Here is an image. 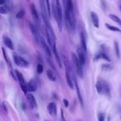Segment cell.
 I'll return each instance as SVG.
<instances>
[{
    "label": "cell",
    "mask_w": 121,
    "mask_h": 121,
    "mask_svg": "<svg viewBox=\"0 0 121 121\" xmlns=\"http://www.w3.org/2000/svg\"><path fill=\"white\" fill-rule=\"evenodd\" d=\"M65 5V20L66 25L69 31H74L76 25V19L75 15L74 6L72 0H66Z\"/></svg>",
    "instance_id": "6da1fadb"
},
{
    "label": "cell",
    "mask_w": 121,
    "mask_h": 121,
    "mask_svg": "<svg viewBox=\"0 0 121 121\" xmlns=\"http://www.w3.org/2000/svg\"><path fill=\"white\" fill-rule=\"evenodd\" d=\"M96 91L99 95H104L110 97V87L109 83L103 79H99L95 84Z\"/></svg>",
    "instance_id": "7a4b0ae2"
},
{
    "label": "cell",
    "mask_w": 121,
    "mask_h": 121,
    "mask_svg": "<svg viewBox=\"0 0 121 121\" xmlns=\"http://www.w3.org/2000/svg\"><path fill=\"white\" fill-rule=\"evenodd\" d=\"M56 1V11L54 13V17L56 21L57 26L60 31L62 30L63 27V18H62V9H61V5H60V0H55Z\"/></svg>",
    "instance_id": "3957f363"
},
{
    "label": "cell",
    "mask_w": 121,
    "mask_h": 121,
    "mask_svg": "<svg viewBox=\"0 0 121 121\" xmlns=\"http://www.w3.org/2000/svg\"><path fill=\"white\" fill-rule=\"evenodd\" d=\"M14 72H15L16 76H17V80L18 81L19 84H20L21 89H22V91H23L24 94L27 95V92H28L29 91H28V86H27V82H26L25 79H24L23 76H22V73H21L20 71H17V70L14 71Z\"/></svg>",
    "instance_id": "277c9868"
},
{
    "label": "cell",
    "mask_w": 121,
    "mask_h": 121,
    "mask_svg": "<svg viewBox=\"0 0 121 121\" xmlns=\"http://www.w3.org/2000/svg\"><path fill=\"white\" fill-rule=\"evenodd\" d=\"M72 60H73V63H74V66L76 67V71L77 75L80 76L81 78H83L84 76V71H83V65L81 63V61L79 60L77 55L72 53Z\"/></svg>",
    "instance_id": "5b68a950"
},
{
    "label": "cell",
    "mask_w": 121,
    "mask_h": 121,
    "mask_svg": "<svg viewBox=\"0 0 121 121\" xmlns=\"http://www.w3.org/2000/svg\"><path fill=\"white\" fill-rule=\"evenodd\" d=\"M13 60H14L15 64L17 65V66H19V67H27L29 65L28 61H27V60H25L23 57L17 55V54H14Z\"/></svg>",
    "instance_id": "8992f818"
},
{
    "label": "cell",
    "mask_w": 121,
    "mask_h": 121,
    "mask_svg": "<svg viewBox=\"0 0 121 121\" xmlns=\"http://www.w3.org/2000/svg\"><path fill=\"white\" fill-rule=\"evenodd\" d=\"M38 42L40 43L41 47H42V49L44 50L45 53L47 55V56L51 58V57H52V52H51V49H50V47H49V46L47 44V42H46V40L42 37V36H40V38H39Z\"/></svg>",
    "instance_id": "52a82bcc"
},
{
    "label": "cell",
    "mask_w": 121,
    "mask_h": 121,
    "mask_svg": "<svg viewBox=\"0 0 121 121\" xmlns=\"http://www.w3.org/2000/svg\"><path fill=\"white\" fill-rule=\"evenodd\" d=\"M99 59H103V60H105L106 61L109 62L110 61V58L108 56L107 53H106L105 50L104 49H102L100 52H99L98 53H96V55L95 56V58H94V60H98Z\"/></svg>",
    "instance_id": "ba28073f"
},
{
    "label": "cell",
    "mask_w": 121,
    "mask_h": 121,
    "mask_svg": "<svg viewBox=\"0 0 121 121\" xmlns=\"http://www.w3.org/2000/svg\"><path fill=\"white\" fill-rule=\"evenodd\" d=\"M86 52H85L81 47L77 48V56H78V58H79V60L81 61V63L83 66H85L86 61Z\"/></svg>",
    "instance_id": "9c48e42d"
},
{
    "label": "cell",
    "mask_w": 121,
    "mask_h": 121,
    "mask_svg": "<svg viewBox=\"0 0 121 121\" xmlns=\"http://www.w3.org/2000/svg\"><path fill=\"white\" fill-rule=\"evenodd\" d=\"M30 9H31V13H32V17H33L34 21H35L37 23H39V22H40V15H39L37 9H36V6L34 5L33 4H31Z\"/></svg>",
    "instance_id": "30bf717a"
},
{
    "label": "cell",
    "mask_w": 121,
    "mask_h": 121,
    "mask_svg": "<svg viewBox=\"0 0 121 121\" xmlns=\"http://www.w3.org/2000/svg\"><path fill=\"white\" fill-rule=\"evenodd\" d=\"M74 78V82H75V88H76V94H77V97H78V99H79L80 103H81V106H84V101H83V98H82V95H81V90H80V87L78 86V83H77V80H76V75H74L73 76Z\"/></svg>",
    "instance_id": "8fae6325"
},
{
    "label": "cell",
    "mask_w": 121,
    "mask_h": 121,
    "mask_svg": "<svg viewBox=\"0 0 121 121\" xmlns=\"http://www.w3.org/2000/svg\"><path fill=\"white\" fill-rule=\"evenodd\" d=\"M47 111H48L49 114L52 117H55L57 114V108L56 104L54 102H50L47 104Z\"/></svg>",
    "instance_id": "7c38bea8"
},
{
    "label": "cell",
    "mask_w": 121,
    "mask_h": 121,
    "mask_svg": "<svg viewBox=\"0 0 121 121\" xmlns=\"http://www.w3.org/2000/svg\"><path fill=\"white\" fill-rule=\"evenodd\" d=\"M27 99L28 101V104L32 109H37V99H36L35 96L32 94H27Z\"/></svg>",
    "instance_id": "4fadbf2b"
},
{
    "label": "cell",
    "mask_w": 121,
    "mask_h": 121,
    "mask_svg": "<svg viewBox=\"0 0 121 121\" xmlns=\"http://www.w3.org/2000/svg\"><path fill=\"white\" fill-rule=\"evenodd\" d=\"M3 41H4V45H5L8 48H9L10 50H13L14 46H13V43L12 39H11L10 37H8V36H4V37H3Z\"/></svg>",
    "instance_id": "5bb4252c"
},
{
    "label": "cell",
    "mask_w": 121,
    "mask_h": 121,
    "mask_svg": "<svg viewBox=\"0 0 121 121\" xmlns=\"http://www.w3.org/2000/svg\"><path fill=\"white\" fill-rule=\"evenodd\" d=\"M91 22L93 23V26L96 28H98L99 26V19L98 17V15L95 13V12H91Z\"/></svg>",
    "instance_id": "9a60e30c"
},
{
    "label": "cell",
    "mask_w": 121,
    "mask_h": 121,
    "mask_svg": "<svg viewBox=\"0 0 121 121\" xmlns=\"http://www.w3.org/2000/svg\"><path fill=\"white\" fill-rule=\"evenodd\" d=\"M80 39H81V47L85 52H87V44H86V37L84 32L80 33Z\"/></svg>",
    "instance_id": "2e32d148"
},
{
    "label": "cell",
    "mask_w": 121,
    "mask_h": 121,
    "mask_svg": "<svg viewBox=\"0 0 121 121\" xmlns=\"http://www.w3.org/2000/svg\"><path fill=\"white\" fill-rule=\"evenodd\" d=\"M29 27H30V29L32 31V33L33 34V36L35 37V38L37 39V41H39V38H40V35H39V32H38V28L36 27V25L34 23H29Z\"/></svg>",
    "instance_id": "e0dca14e"
},
{
    "label": "cell",
    "mask_w": 121,
    "mask_h": 121,
    "mask_svg": "<svg viewBox=\"0 0 121 121\" xmlns=\"http://www.w3.org/2000/svg\"><path fill=\"white\" fill-rule=\"evenodd\" d=\"M27 86H28V91L30 92H34L37 91V83L34 79H32L28 81L27 83Z\"/></svg>",
    "instance_id": "ac0fdd59"
},
{
    "label": "cell",
    "mask_w": 121,
    "mask_h": 121,
    "mask_svg": "<svg viewBox=\"0 0 121 121\" xmlns=\"http://www.w3.org/2000/svg\"><path fill=\"white\" fill-rule=\"evenodd\" d=\"M47 78H48L50 81H53L55 82L56 81V75H55V72H54L51 69H48L47 71Z\"/></svg>",
    "instance_id": "d6986e66"
},
{
    "label": "cell",
    "mask_w": 121,
    "mask_h": 121,
    "mask_svg": "<svg viewBox=\"0 0 121 121\" xmlns=\"http://www.w3.org/2000/svg\"><path fill=\"white\" fill-rule=\"evenodd\" d=\"M105 27L109 31H112V32H119V33L121 34V29L117 27H114V26H112L109 23H105Z\"/></svg>",
    "instance_id": "ffe728a7"
},
{
    "label": "cell",
    "mask_w": 121,
    "mask_h": 121,
    "mask_svg": "<svg viewBox=\"0 0 121 121\" xmlns=\"http://www.w3.org/2000/svg\"><path fill=\"white\" fill-rule=\"evenodd\" d=\"M109 18H110L111 20H113V22H116V23H117L118 25L121 27V19L119 18V17H117V16L114 15V14H109Z\"/></svg>",
    "instance_id": "44dd1931"
},
{
    "label": "cell",
    "mask_w": 121,
    "mask_h": 121,
    "mask_svg": "<svg viewBox=\"0 0 121 121\" xmlns=\"http://www.w3.org/2000/svg\"><path fill=\"white\" fill-rule=\"evenodd\" d=\"M2 52H3V54H4V59H5V60H6V62H7L8 66H9V67L10 68V69H12V64H11V61H10V60H9V56H7V53H6V52H5V49L2 48Z\"/></svg>",
    "instance_id": "7402d4cb"
},
{
    "label": "cell",
    "mask_w": 121,
    "mask_h": 121,
    "mask_svg": "<svg viewBox=\"0 0 121 121\" xmlns=\"http://www.w3.org/2000/svg\"><path fill=\"white\" fill-rule=\"evenodd\" d=\"M10 11V9L9 8V6L7 5H1L0 6V13L2 14H7Z\"/></svg>",
    "instance_id": "603a6c76"
},
{
    "label": "cell",
    "mask_w": 121,
    "mask_h": 121,
    "mask_svg": "<svg viewBox=\"0 0 121 121\" xmlns=\"http://www.w3.org/2000/svg\"><path fill=\"white\" fill-rule=\"evenodd\" d=\"M114 51H115L116 56H117L118 58H119V57H120V52H119V44H118V42H114Z\"/></svg>",
    "instance_id": "cb8c5ba5"
},
{
    "label": "cell",
    "mask_w": 121,
    "mask_h": 121,
    "mask_svg": "<svg viewBox=\"0 0 121 121\" xmlns=\"http://www.w3.org/2000/svg\"><path fill=\"white\" fill-rule=\"evenodd\" d=\"M24 15H25V11L24 10H20L18 11V12L17 13V14H16V18L17 19H22V17H24Z\"/></svg>",
    "instance_id": "d4e9b609"
},
{
    "label": "cell",
    "mask_w": 121,
    "mask_h": 121,
    "mask_svg": "<svg viewBox=\"0 0 121 121\" xmlns=\"http://www.w3.org/2000/svg\"><path fill=\"white\" fill-rule=\"evenodd\" d=\"M37 74H42L43 72V66H42V63H38L37 66Z\"/></svg>",
    "instance_id": "484cf974"
},
{
    "label": "cell",
    "mask_w": 121,
    "mask_h": 121,
    "mask_svg": "<svg viewBox=\"0 0 121 121\" xmlns=\"http://www.w3.org/2000/svg\"><path fill=\"white\" fill-rule=\"evenodd\" d=\"M1 109H2V111L4 114H7L8 113V107L6 105L5 102H2V104H1Z\"/></svg>",
    "instance_id": "4316f807"
},
{
    "label": "cell",
    "mask_w": 121,
    "mask_h": 121,
    "mask_svg": "<svg viewBox=\"0 0 121 121\" xmlns=\"http://www.w3.org/2000/svg\"><path fill=\"white\" fill-rule=\"evenodd\" d=\"M102 69L106 70V71H109V70L113 69V66H111L110 64H104L102 65Z\"/></svg>",
    "instance_id": "83f0119b"
},
{
    "label": "cell",
    "mask_w": 121,
    "mask_h": 121,
    "mask_svg": "<svg viewBox=\"0 0 121 121\" xmlns=\"http://www.w3.org/2000/svg\"><path fill=\"white\" fill-rule=\"evenodd\" d=\"M98 119L99 121L104 120V114L103 113H99V115H98Z\"/></svg>",
    "instance_id": "f1b7e54d"
},
{
    "label": "cell",
    "mask_w": 121,
    "mask_h": 121,
    "mask_svg": "<svg viewBox=\"0 0 121 121\" xmlns=\"http://www.w3.org/2000/svg\"><path fill=\"white\" fill-rule=\"evenodd\" d=\"M63 103H64V105H65V107H66V108H67L68 106H69V101H68L66 99H63Z\"/></svg>",
    "instance_id": "f546056e"
},
{
    "label": "cell",
    "mask_w": 121,
    "mask_h": 121,
    "mask_svg": "<svg viewBox=\"0 0 121 121\" xmlns=\"http://www.w3.org/2000/svg\"><path fill=\"white\" fill-rule=\"evenodd\" d=\"M7 2V0H0V5H4Z\"/></svg>",
    "instance_id": "4dcf8cb0"
},
{
    "label": "cell",
    "mask_w": 121,
    "mask_h": 121,
    "mask_svg": "<svg viewBox=\"0 0 121 121\" xmlns=\"http://www.w3.org/2000/svg\"><path fill=\"white\" fill-rule=\"evenodd\" d=\"M60 112H61V119H62V120H66V119L64 118V114H63V110H62V109L60 110Z\"/></svg>",
    "instance_id": "1f68e13d"
},
{
    "label": "cell",
    "mask_w": 121,
    "mask_h": 121,
    "mask_svg": "<svg viewBox=\"0 0 121 121\" xmlns=\"http://www.w3.org/2000/svg\"><path fill=\"white\" fill-rule=\"evenodd\" d=\"M119 9H120V11H121V4L119 5Z\"/></svg>",
    "instance_id": "d6a6232c"
},
{
    "label": "cell",
    "mask_w": 121,
    "mask_h": 121,
    "mask_svg": "<svg viewBox=\"0 0 121 121\" xmlns=\"http://www.w3.org/2000/svg\"><path fill=\"white\" fill-rule=\"evenodd\" d=\"M63 2H64V4H65V2H66V0H63Z\"/></svg>",
    "instance_id": "836d02e7"
}]
</instances>
